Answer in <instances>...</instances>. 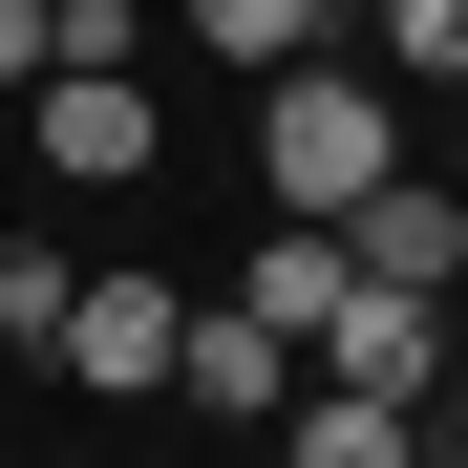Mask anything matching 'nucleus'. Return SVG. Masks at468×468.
Returning <instances> with one entry per match:
<instances>
[{
    "instance_id": "1",
    "label": "nucleus",
    "mask_w": 468,
    "mask_h": 468,
    "mask_svg": "<svg viewBox=\"0 0 468 468\" xmlns=\"http://www.w3.org/2000/svg\"><path fill=\"white\" fill-rule=\"evenodd\" d=\"M383 171H405V107H383L362 64H277V86H256V192H277L298 234H320V213H362Z\"/></svg>"
},
{
    "instance_id": "2",
    "label": "nucleus",
    "mask_w": 468,
    "mask_h": 468,
    "mask_svg": "<svg viewBox=\"0 0 468 468\" xmlns=\"http://www.w3.org/2000/svg\"><path fill=\"white\" fill-rule=\"evenodd\" d=\"M171 320H192V277H64L43 383H86V405H171Z\"/></svg>"
},
{
    "instance_id": "3",
    "label": "nucleus",
    "mask_w": 468,
    "mask_h": 468,
    "mask_svg": "<svg viewBox=\"0 0 468 468\" xmlns=\"http://www.w3.org/2000/svg\"><path fill=\"white\" fill-rule=\"evenodd\" d=\"M22 149H43L64 192H149V149H171V107H149L128 64H43V86H22Z\"/></svg>"
},
{
    "instance_id": "4",
    "label": "nucleus",
    "mask_w": 468,
    "mask_h": 468,
    "mask_svg": "<svg viewBox=\"0 0 468 468\" xmlns=\"http://www.w3.org/2000/svg\"><path fill=\"white\" fill-rule=\"evenodd\" d=\"M298 383H362V405H426L447 383V298H320V320H298Z\"/></svg>"
},
{
    "instance_id": "5",
    "label": "nucleus",
    "mask_w": 468,
    "mask_h": 468,
    "mask_svg": "<svg viewBox=\"0 0 468 468\" xmlns=\"http://www.w3.org/2000/svg\"><path fill=\"white\" fill-rule=\"evenodd\" d=\"M320 234H341V277H362V298H447V277H468L447 171H383V192H362V213H320Z\"/></svg>"
},
{
    "instance_id": "6",
    "label": "nucleus",
    "mask_w": 468,
    "mask_h": 468,
    "mask_svg": "<svg viewBox=\"0 0 468 468\" xmlns=\"http://www.w3.org/2000/svg\"><path fill=\"white\" fill-rule=\"evenodd\" d=\"M171 405H213V426H277V405H298V341L256 320V298H192V320H171Z\"/></svg>"
},
{
    "instance_id": "7",
    "label": "nucleus",
    "mask_w": 468,
    "mask_h": 468,
    "mask_svg": "<svg viewBox=\"0 0 468 468\" xmlns=\"http://www.w3.org/2000/svg\"><path fill=\"white\" fill-rule=\"evenodd\" d=\"M256 447H277V468H447V447H426V405H362V383H298Z\"/></svg>"
},
{
    "instance_id": "8",
    "label": "nucleus",
    "mask_w": 468,
    "mask_h": 468,
    "mask_svg": "<svg viewBox=\"0 0 468 468\" xmlns=\"http://www.w3.org/2000/svg\"><path fill=\"white\" fill-rule=\"evenodd\" d=\"M192 43L234 64V86H277V64H320V0H192Z\"/></svg>"
},
{
    "instance_id": "9",
    "label": "nucleus",
    "mask_w": 468,
    "mask_h": 468,
    "mask_svg": "<svg viewBox=\"0 0 468 468\" xmlns=\"http://www.w3.org/2000/svg\"><path fill=\"white\" fill-rule=\"evenodd\" d=\"M64 277H86L64 234H0V362H43V341H64Z\"/></svg>"
},
{
    "instance_id": "10",
    "label": "nucleus",
    "mask_w": 468,
    "mask_h": 468,
    "mask_svg": "<svg viewBox=\"0 0 468 468\" xmlns=\"http://www.w3.org/2000/svg\"><path fill=\"white\" fill-rule=\"evenodd\" d=\"M362 22H383V64H405V86H447V64H468V0H362Z\"/></svg>"
},
{
    "instance_id": "11",
    "label": "nucleus",
    "mask_w": 468,
    "mask_h": 468,
    "mask_svg": "<svg viewBox=\"0 0 468 468\" xmlns=\"http://www.w3.org/2000/svg\"><path fill=\"white\" fill-rule=\"evenodd\" d=\"M149 43V0H43V64H128Z\"/></svg>"
},
{
    "instance_id": "12",
    "label": "nucleus",
    "mask_w": 468,
    "mask_h": 468,
    "mask_svg": "<svg viewBox=\"0 0 468 468\" xmlns=\"http://www.w3.org/2000/svg\"><path fill=\"white\" fill-rule=\"evenodd\" d=\"M0 86H43V0H0Z\"/></svg>"
},
{
    "instance_id": "13",
    "label": "nucleus",
    "mask_w": 468,
    "mask_h": 468,
    "mask_svg": "<svg viewBox=\"0 0 468 468\" xmlns=\"http://www.w3.org/2000/svg\"><path fill=\"white\" fill-rule=\"evenodd\" d=\"M320 22H341V0H320Z\"/></svg>"
}]
</instances>
